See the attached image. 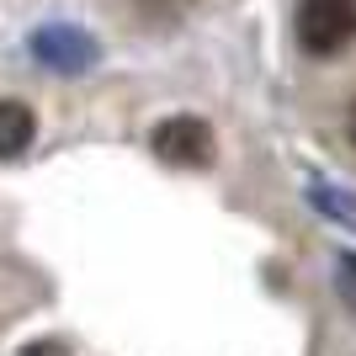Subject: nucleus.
Returning <instances> with one entry per match:
<instances>
[{
    "instance_id": "1",
    "label": "nucleus",
    "mask_w": 356,
    "mask_h": 356,
    "mask_svg": "<svg viewBox=\"0 0 356 356\" xmlns=\"http://www.w3.org/2000/svg\"><path fill=\"white\" fill-rule=\"evenodd\" d=\"M293 38L314 59H335L356 43V0H298Z\"/></svg>"
},
{
    "instance_id": "2",
    "label": "nucleus",
    "mask_w": 356,
    "mask_h": 356,
    "mask_svg": "<svg viewBox=\"0 0 356 356\" xmlns=\"http://www.w3.org/2000/svg\"><path fill=\"white\" fill-rule=\"evenodd\" d=\"M154 154L176 170H202V165H213V128L202 118H186V112L165 118L154 128Z\"/></svg>"
},
{
    "instance_id": "3",
    "label": "nucleus",
    "mask_w": 356,
    "mask_h": 356,
    "mask_svg": "<svg viewBox=\"0 0 356 356\" xmlns=\"http://www.w3.org/2000/svg\"><path fill=\"white\" fill-rule=\"evenodd\" d=\"M32 54L48 64V70H90V64L102 59V48H96V38H86V32H74V27H43L38 38H32Z\"/></svg>"
},
{
    "instance_id": "4",
    "label": "nucleus",
    "mask_w": 356,
    "mask_h": 356,
    "mask_svg": "<svg viewBox=\"0 0 356 356\" xmlns=\"http://www.w3.org/2000/svg\"><path fill=\"white\" fill-rule=\"evenodd\" d=\"M32 138H38V118H32L27 102H0V160H16V154H27Z\"/></svg>"
},
{
    "instance_id": "5",
    "label": "nucleus",
    "mask_w": 356,
    "mask_h": 356,
    "mask_svg": "<svg viewBox=\"0 0 356 356\" xmlns=\"http://www.w3.org/2000/svg\"><path fill=\"white\" fill-rule=\"evenodd\" d=\"M335 287H341L346 309H356V255H341V261H335Z\"/></svg>"
},
{
    "instance_id": "6",
    "label": "nucleus",
    "mask_w": 356,
    "mask_h": 356,
    "mask_svg": "<svg viewBox=\"0 0 356 356\" xmlns=\"http://www.w3.org/2000/svg\"><path fill=\"white\" fill-rule=\"evenodd\" d=\"M351 144H356V102H351Z\"/></svg>"
}]
</instances>
